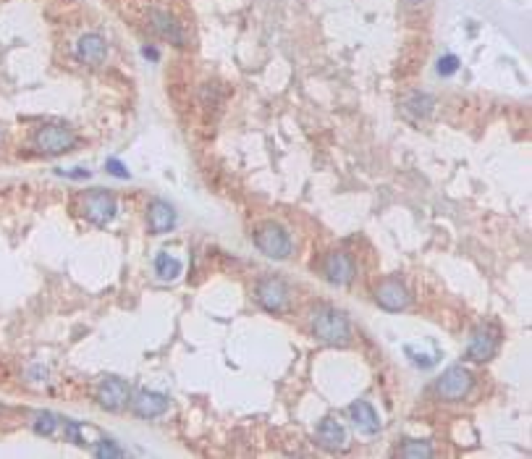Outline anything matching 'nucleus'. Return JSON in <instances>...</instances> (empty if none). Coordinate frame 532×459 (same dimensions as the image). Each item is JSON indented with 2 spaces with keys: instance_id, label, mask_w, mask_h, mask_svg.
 Segmentation results:
<instances>
[{
  "instance_id": "f257e3e1",
  "label": "nucleus",
  "mask_w": 532,
  "mask_h": 459,
  "mask_svg": "<svg viewBox=\"0 0 532 459\" xmlns=\"http://www.w3.org/2000/svg\"><path fill=\"white\" fill-rule=\"evenodd\" d=\"M310 328L315 333V339L330 347H344L351 339V323L349 317L330 305H317L310 315Z\"/></svg>"
},
{
  "instance_id": "f03ea898",
  "label": "nucleus",
  "mask_w": 532,
  "mask_h": 459,
  "mask_svg": "<svg viewBox=\"0 0 532 459\" xmlns=\"http://www.w3.org/2000/svg\"><path fill=\"white\" fill-rule=\"evenodd\" d=\"M252 239H254V247L265 257H271V260H286L294 250V241L289 236V231L283 229L281 223H275V220L260 223L254 229V234H252Z\"/></svg>"
},
{
  "instance_id": "7ed1b4c3",
  "label": "nucleus",
  "mask_w": 532,
  "mask_h": 459,
  "mask_svg": "<svg viewBox=\"0 0 532 459\" xmlns=\"http://www.w3.org/2000/svg\"><path fill=\"white\" fill-rule=\"evenodd\" d=\"M32 142L45 155H63L76 147V131L63 123H47L34 131Z\"/></svg>"
},
{
  "instance_id": "20e7f679",
  "label": "nucleus",
  "mask_w": 532,
  "mask_h": 459,
  "mask_svg": "<svg viewBox=\"0 0 532 459\" xmlns=\"http://www.w3.org/2000/svg\"><path fill=\"white\" fill-rule=\"evenodd\" d=\"M82 213H84V218L89 223H95V226H108L110 220L116 218V213H119V202H116V197L105 192V189H95V192H89L84 195L82 200Z\"/></svg>"
},
{
  "instance_id": "39448f33",
  "label": "nucleus",
  "mask_w": 532,
  "mask_h": 459,
  "mask_svg": "<svg viewBox=\"0 0 532 459\" xmlns=\"http://www.w3.org/2000/svg\"><path fill=\"white\" fill-rule=\"evenodd\" d=\"M472 383H475L472 373H469L467 368L454 365V368H448V370L435 381V393H438L443 402H459V399H464V396L472 391Z\"/></svg>"
},
{
  "instance_id": "423d86ee",
  "label": "nucleus",
  "mask_w": 532,
  "mask_h": 459,
  "mask_svg": "<svg viewBox=\"0 0 532 459\" xmlns=\"http://www.w3.org/2000/svg\"><path fill=\"white\" fill-rule=\"evenodd\" d=\"M375 302H378L383 310H388V313H402V310L409 307L412 294H409V289H406L402 281L386 278V281H380L378 289H375Z\"/></svg>"
},
{
  "instance_id": "0eeeda50",
  "label": "nucleus",
  "mask_w": 532,
  "mask_h": 459,
  "mask_svg": "<svg viewBox=\"0 0 532 459\" xmlns=\"http://www.w3.org/2000/svg\"><path fill=\"white\" fill-rule=\"evenodd\" d=\"M323 273H326V278L330 281V284H336V286L351 284V281H354V276H357L354 257L344 250L330 252L326 260H323Z\"/></svg>"
},
{
  "instance_id": "6e6552de",
  "label": "nucleus",
  "mask_w": 532,
  "mask_h": 459,
  "mask_svg": "<svg viewBox=\"0 0 532 459\" xmlns=\"http://www.w3.org/2000/svg\"><path fill=\"white\" fill-rule=\"evenodd\" d=\"M254 296L260 307H265L268 313H283L286 305H289V289L283 284L281 278H262L260 284L254 286Z\"/></svg>"
},
{
  "instance_id": "1a4fd4ad",
  "label": "nucleus",
  "mask_w": 532,
  "mask_h": 459,
  "mask_svg": "<svg viewBox=\"0 0 532 459\" xmlns=\"http://www.w3.org/2000/svg\"><path fill=\"white\" fill-rule=\"evenodd\" d=\"M129 399H131V389L123 378L110 375V378H105V381L98 386V402L102 409L119 412V409H123V407L129 405Z\"/></svg>"
},
{
  "instance_id": "9d476101",
  "label": "nucleus",
  "mask_w": 532,
  "mask_h": 459,
  "mask_svg": "<svg viewBox=\"0 0 532 459\" xmlns=\"http://www.w3.org/2000/svg\"><path fill=\"white\" fill-rule=\"evenodd\" d=\"M499 352V328L496 326H480L467 347V357L472 362H485L490 357H496Z\"/></svg>"
},
{
  "instance_id": "9b49d317",
  "label": "nucleus",
  "mask_w": 532,
  "mask_h": 459,
  "mask_svg": "<svg viewBox=\"0 0 532 459\" xmlns=\"http://www.w3.org/2000/svg\"><path fill=\"white\" fill-rule=\"evenodd\" d=\"M131 412L142 420H155L168 412V396L160 391H139L131 399Z\"/></svg>"
},
{
  "instance_id": "f8f14e48",
  "label": "nucleus",
  "mask_w": 532,
  "mask_h": 459,
  "mask_svg": "<svg viewBox=\"0 0 532 459\" xmlns=\"http://www.w3.org/2000/svg\"><path fill=\"white\" fill-rule=\"evenodd\" d=\"M176 226V210L165 200H152L147 205V229L150 234H168Z\"/></svg>"
},
{
  "instance_id": "ddd939ff",
  "label": "nucleus",
  "mask_w": 532,
  "mask_h": 459,
  "mask_svg": "<svg viewBox=\"0 0 532 459\" xmlns=\"http://www.w3.org/2000/svg\"><path fill=\"white\" fill-rule=\"evenodd\" d=\"M76 58H79L82 63L100 66L108 58V43H105L98 32H87L76 43Z\"/></svg>"
},
{
  "instance_id": "4468645a",
  "label": "nucleus",
  "mask_w": 532,
  "mask_h": 459,
  "mask_svg": "<svg viewBox=\"0 0 532 459\" xmlns=\"http://www.w3.org/2000/svg\"><path fill=\"white\" fill-rule=\"evenodd\" d=\"M150 27L158 34H160V37L171 40V43H176V45H184L186 43L184 29H181V27H178V22H176V19L168 11H163V8H152V11H150Z\"/></svg>"
},
{
  "instance_id": "2eb2a0df",
  "label": "nucleus",
  "mask_w": 532,
  "mask_h": 459,
  "mask_svg": "<svg viewBox=\"0 0 532 459\" xmlns=\"http://www.w3.org/2000/svg\"><path fill=\"white\" fill-rule=\"evenodd\" d=\"M349 415H351L359 433H365V436H375L380 430V417L370 402H354L349 407Z\"/></svg>"
},
{
  "instance_id": "dca6fc26",
  "label": "nucleus",
  "mask_w": 532,
  "mask_h": 459,
  "mask_svg": "<svg viewBox=\"0 0 532 459\" xmlns=\"http://www.w3.org/2000/svg\"><path fill=\"white\" fill-rule=\"evenodd\" d=\"M317 444L330 449V451H333V449H341L347 444V430H344V426H341L338 420L326 417V420L317 426Z\"/></svg>"
},
{
  "instance_id": "f3484780",
  "label": "nucleus",
  "mask_w": 532,
  "mask_h": 459,
  "mask_svg": "<svg viewBox=\"0 0 532 459\" xmlns=\"http://www.w3.org/2000/svg\"><path fill=\"white\" fill-rule=\"evenodd\" d=\"M402 108H404V113L412 116V119H427L430 110H433V98L425 95V92H412V95L404 98Z\"/></svg>"
},
{
  "instance_id": "a211bd4d",
  "label": "nucleus",
  "mask_w": 532,
  "mask_h": 459,
  "mask_svg": "<svg viewBox=\"0 0 532 459\" xmlns=\"http://www.w3.org/2000/svg\"><path fill=\"white\" fill-rule=\"evenodd\" d=\"M181 271H184L181 260H178V257H171L168 252H160V255L155 257V273H158V278H163V281H176Z\"/></svg>"
},
{
  "instance_id": "6ab92c4d",
  "label": "nucleus",
  "mask_w": 532,
  "mask_h": 459,
  "mask_svg": "<svg viewBox=\"0 0 532 459\" xmlns=\"http://www.w3.org/2000/svg\"><path fill=\"white\" fill-rule=\"evenodd\" d=\"M58 423H61V420H58L53 412H40V415L32 420V428H34V433H40V436H53L55 430H58Z\"/></svg>"
},
{
  "instance_id": "aec40b11",
  "label": "nucleus",
  "mask_w": 532,
  "mask_h": 459,
  "mask_svg": "<svg viewBox=\"0 0 532 459\" xmlns=\"http://www.w3.org/2000/svg\"><path fill=\"white\" fill-rule=\"evenodd\" d=\"M399 454L406 459H414V457H433V446L427 444V441H409L406 446L399 449Z\"/></svg>"
},
{
  "instance_id": "412c9836",
  "label": "nucleus",
  "mask_w": 532,
  "mask_h": 459,
  "mask_svg": "<svg viewBox=\"0 0 532 459\" xmlns=\"http://www.w3.org/2000/svg\"><path fill=\"white\" fill-rule=\"evenodd\" d=\"M95 454H98V457H123V449H119L113 441H108V438H102V441H98V446H95Z\"/></svg>"
},
{
  "instance_id": "4be33fe9",
  "label": "nucleus",
  "mask_w": 532,
  "mask_h": 459,
  "mask_svg": "<svg viewBox=\"0 0 532 459\" xmlns=\"http://www.w3.org/2000/svg\"><path fill=\"white\" fill-rule=\"evenodd\" d=\"M456 71H459V58H456V55H443V58L438 61V74H441V77H451Z\"/></svg>"
},
{
  "instance_id": "5701e85b",
  "label": "nucleus",
  "mask_w": 532,
  "mask_h": 459,
  "mask_svg": "<svg viewBox=\"0 0 532 459\" xmlns=\"http://www.w3.org/2000/svg\"><path fill=\"white\" fill-rule=\"evenodd\" d=\"M66 438H68L71 444H84V438H82V426L74 423V420H66Z\"/></svg>"
},
{
  "instance_id": "b1692460",
  "label": "nucleus",
  "mask_w": 532,
  "mask_h": 459,
  "mask_svg": "<svg viewBox=\"0 0 532 459\" xmlns=\"http://www.w3.org/2000/svg\"><path fill=\"white\" fill-rule=\"evenodd\" d=\"M105 171L113 176H119V179H129V171H126V165L121 163V160H116V158H108L105 160Z\"/></svg>"
},
{
  "instance_id": "393cba45",
  "label": "nucleus",
  "mask_w": 532,
  "mask_h": 459,
  "mask_svg": "<svg viewBox=\"0 0 532 459\" xmlns=\"http://www.w3.org/2000/svg\"><path fill=\"white\" fill-rule=\"evenodd\" d=\"M142 53L147 55V58H152V61H158V55H160L158 50H155V47H142Z\"/></svg>"
},
{
  "instance_id": "a878e982",
  "label": "nucleus",
  "mask_w": 532,
  "mask_h": 459,
  "mask_svg": "<svg viewBox=\"0 0 532 459\" xmlns=\"http://www.w3.org/2000/svg\"><path fill=\"white\" fill-rule=\"evenodd\" d=\"M409 6H420V3H425V0H406Z\"/></svg>"
}]
</instances>
